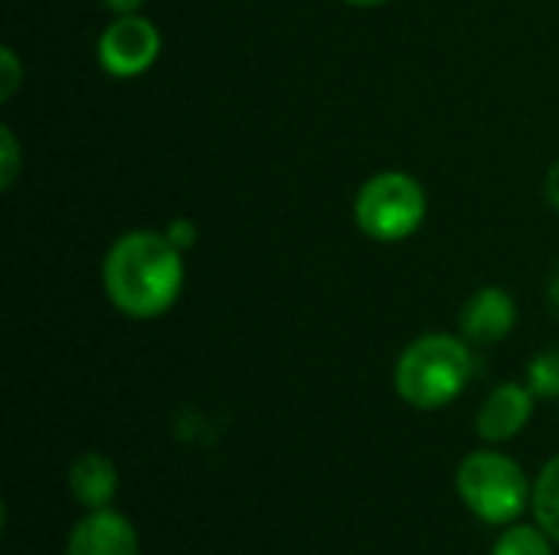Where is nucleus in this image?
<instances>
[{
  "mask_svg": "<svg viewBox=\"0 0 559 555\" xmlns=\"http://www.w3.org/2000/svg\"><path fill=\"white\" fill-rule=\"evenodd\" d=\"M0 147H3V160H0V190H10L23 164H20V144H16V137H13V131H10L7 124L0 128Z\"/></svg>",
  "mask_w": 559,
  "mask_h": 555,
  "instance_id": "nucleus-13",
  "label": "nucleus"
},
{
  "mask_svg": "<svg viewBox=\"0 0 559 555\" xmlns=\"http://www.w3.org/2000/svg\"><path fill=\"white\" fill-rule=\"evenodd\" d=\"M518 324V304L514 298L498 288V285H488V288H478L465 307H462V317H459V327H462V337L475 347H491V343H501Z\"/></svg>",
  "mask_w": 559,
  "mask_h": 555,
  "instance_id": "nucleus-7",
  "label": "nucleus"
},
{
  "mask_svg": "<svg viewBox=\"0 0 559 555\" xmlns=\"http://www.w3.org/2000/svg\"><path fill=\"white\" fill-rule=\"evenodd\" d=\"M164 236H167L180 252L193 249V245H197V239H200V232H197V222H193V219H174V222L164 229Z\"/></svg>",
  "mask_w": 559,
  "mask_h": 555,
  "instance_id": "nucleus-15",
  "label": "nucleus"
},
{
  "mask_svg": "<svg viewBox=\"0 0 559 555\" xmlns=\"http://www.w3.org/2000/svg\"><path fill=\"white\" fill-rule=\"evenodd\" d=\"M491 555H554L550 536L540 527H511L498 543Z\"/></svg>",
  "mask_w": 559,
  "mask_h": 555,
  "instance_id": "nucleus-11",
  "label": "nucleus"
},
{
  "mask_svg": "<svg viewBox=\"0 0 559 555\" xmlns=\"http://www.w3.org/2000/svg\"><path fill=\"white\" fill-rule=\"evenodd\" d=\"M534 393L521 383H501L498 389L488 393V399L481 402L478 409V419H475V429L485 442L491 445H501V442H511L518 438L531 415H534Z\"/></svg>",
  "mask_w": 559,
  "mask_h": 555,
  "instance_id": "nucleus-8",
  "label": "nucleus"
},
{
  "mask_svg": "<svg viewBox=\"0 0 559 555\" xmlns=\"http://www.w3.org/2000/svg\"><path fill=\"white\" fill-rule=\"evenodd\" d=\"M426 190L403 170L370 177L354 200V222L373 242H403L426 219Z\"/></svg>",
  "mask_w": 559,
  "mask_h": 555,
  "instance_id": "nucleus-4",
  "label": "nucleus"
},
{
  "mask_svg": "<svg viewBox=\"0 0 559 555\" xmlns=\"http://www.w3.org/2000/svg\"><path fill=\"white\" fill-rule=\"evenodd\" d=\"M98 65L115 75V79H134L141 72H147L157 56H160V29L141 16V13H128V16H115V23L105 26V33L98 36Z\"/></svg>",
  "mask_w": 559,
  "mask_h": 555,
  "instance_id": "nucleus-5",
  "label": "nucleus"
},
{
  "mask_svg": "<svg viewBox=\"0 0 559 555\" xmlns=\"http://www.w3.org/2000/svg\"><path fill=\"white\" fill-rule=\"evenodd\" d=\"M20 82H23L20 56H16L10 46H3V49H0V98H3V101H10V98L16 95Z\"/></svg>",
  "mask_w": 559,
  "mask_h": 555,
  "instance_id": "nucleus-14",
  "label": "nucleus"
},
{
  "mask_svg": "<svg viewBox=\"0 0 559 555\" xmlns=\"http://www.w3.org/2000/svg\"><path fill=\"white\" fill-rule=\"evenodd\" d=\"M472 379V350L465 337L426 334L413 340L393 373L396 393L406 406L436 412L455 402Z\"/></svg>",
  "mask_w": 559,
  "mask_h": 555,
  "instance_id": "nucleus-2",
  "label": "nucleus"
},
{
  "mask_svg": "<svg viewBox=\"0 0 559 555\" xmlns=\"http://www.w3.org/2000/svg\"><path fill=\"white\" fill-rule=\"evenodd\" d=\"M344 3H350V7H383L390 0H344Z\"/></svg>",
  "mask_w": 559,
  "mask_h": 555,
  "instance_id": "nucleus-18",
  "label": "nucleus"
},
{
  "mask_svg": "<svg viewBox=\"0 0 559 555\" xmlns=\"http://www.w3.org/2000/svg\"><path fill=\"white\" fill-rule=\"evenodd\" d=\"M527 389L537 399H557L559 396V350H544L527 366Z\"/></svg>",
  "mask_w": 559,
  "mask_h": 555,
  "instance_id": "nucleus-12",
  "label": "nucleus"
},
{
  "mask_svg": "<svg viewBox=\"0 0 559 555\" xmlns=\"http://www.w3.org/2000/svg\"><path fill=\"white\" fill-rule=\"evenodd\" d=\"M144 0H105V7L115 13V16H128V13H138Z\"/></svg>",
  "mask_w": 559,
  "mask_h": 555,
  "instance_id": "nucleus-16",
  "label": "nucleus"
},
{
  "mask_svg": "<svg viewBox=\"0 0 559 555\" xmlns=\"http://www.w3.org/2000/svg\"><path fill=\"white\" fill-rule=\"evenodd\" d=\"M534 517L537 527L559 543V455L540 471L534 484Z\"/></svg>",
  "mask_w": 559,
  "mask_h": 555,
  "instance_id": "nucleus-10",
  "label": "nucleus"
},
{
  "mask_svg": "<svg viewBox=\"0 0 559 555\" xmlns=\"http://www.w3.org/2000/svg\"><path fill=\"white\" fill-rule=\"evenodd\" d=\"M69 494L75 504L88 507V510H102L115 500L118 494V471L115 464L98 455V451H85L72 461L69 468Z\"/></svg>",
  "mask_w": 559,
  "mask_h": 555,
  "instance_id": "nucleus-9",
  "label": "nucleus"
},
{
  "mask_svg": "<svg viewBox=\"0 0 559 555\" xmlns=\"http://www.w3.org/2000/svg\"><path fill=\"white\" fill-rule=\"evenodd\" d=\"M66 555H141L138 530L111 507L92 510L69 530Z\"/></svg>",
  "mask_w": 559,
  "mask_h": 555,
  "instance_id": "nucleus-6",
  "label": "nucleus"
},
{
  "mask_svg": "<svg viewBox=\"0 0 559 555\" xmlns=\"http://www.w3.org/2000/svg\"><path fill=\"white\" fill-rule=\"evenodd\" d=\"M462 504L491 527L514 523L527 507V474L501 451H472L455 474Z\"/></svg>",
  "mask_w": 559,
  "mask_h": 555,
  "instance_id": "nucleus-3",
  "label": "nucleus"
},
{
  "mask_svg": "<svg viewBox=\"0 0 559 555\" xmlns=\"http://www.w3.org/2000/svg\"><path fill=\"white\" fill-rule=\"evenodd\" d=\"M102 288L124 317L154 321L183 291V252L164 232L131 229L105 252Z\"/></svg>",
  "mask_w": 559,
  "mask_h": 555,
  "instance_id": "nucleus-1",
  "label": "nucleus"
},
{
  "mask_svg": "<svg viewBox=\"0 0 559 555\" xmlns=\"http://www.w3.org/2000/svg\"><path fill=\"white\" fill-rule=\"evenodd\" d=\"M547 200H550V206L559 213V160L550 167V173H547Z\"/></svg>",
  "mask_w": 559,
  "mask_h": 555,
  "instance_id": "nucleus-17",
  "label": "nucleus"
}]
</instances>
